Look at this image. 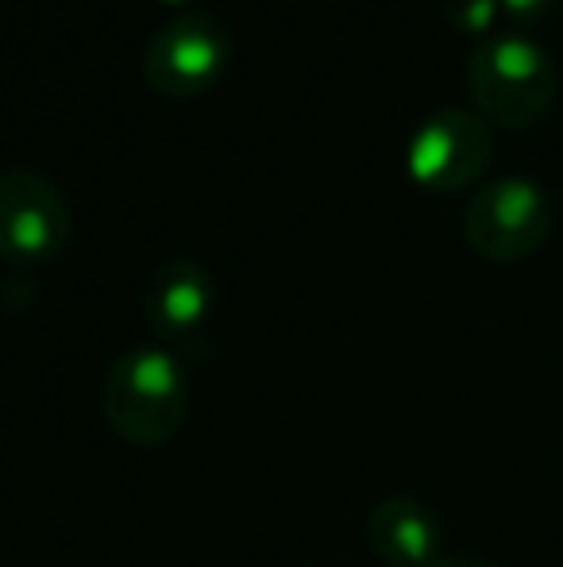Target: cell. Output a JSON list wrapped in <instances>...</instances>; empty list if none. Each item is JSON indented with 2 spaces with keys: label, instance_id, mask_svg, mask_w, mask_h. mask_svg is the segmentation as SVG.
<instances>
[{
  "label": "cell",
  "instance_id": "6da1fadb",
  "mask_svg": "<svg viewBox=\"0 0 563 567\" xmlns=\"http://www.w3.org/2000/svg\"><path fill=\"white\" fill-rule=\"evenodd\" d=\"M186 367L166 348H128L113 359L101 386L108 429L132 449H158L186 425Z\"/></svg>",
  "mask_w": 563,
  "mask_h": 567
},
{
  "label": "cell",
  "instance_id": "7a4b0ae2",
  "mask_svg": "<svg viewBox=\"0 0 563 567\" xmlns=\"http://www.w3.org/2000/svg\"><path fill=\"white\" fill-rule=\"evenodd\" d=\"M467 90L487 120L502 127H533L549 116L560 90L552 54L525 31H498L467 54Z\"/></svg>",
  "mask_w": 563,
  "mask_h": 567
},
{
  "label": "cell",
  "instance_id": "3957f363",
  "mask_svg": "<svg viewBox=\"0 0 563 567\" xmlns=\"http://www.w3.org/2000/svg\"><path fill=\"white\" fill-rule=\"evenodd\" d=\"M552 205L525 174L482 182L463 209V239L490 262H521L549 239Z\"/></svg>",
  "mask_w": 563,
  "mask_h": 567
},
{
  "label": "cell",
  "instance_id": "277c9868",
  "mask_svg": "<svg viewBox=\"0 0 563 567\" xmlns=\"http://www.w3.org/2000/svg\"><path fill=\"white\" fill-rule=\"evenodd\" d=\"M232 59V35L212 12H178L150 31L143 47V78L166 97L205 93Z\"/></svg>",
  "mask_w": 563,
  "mask_h": 567
},
{
  "label": "cell",
  "instance_id": "5b68a950",
  "mask_svg": "<svg viewBox=\"0 0 563 567\" xmlns=\"http://www.w3.org/2000/svg\"><path fill=\"white\" fill-rule=\"evenodd\" d=\"M494 155L490 120L479 109L444 105L414 127L406 143V171L436 194H456L487 174Z\"/></svg>",
  "mask_w": 563,
  "mask_h": 567
},
{
  "label": "cell",
  "instance_id": "8992f818",
  "mask_svg": "<svg viewBox=\"0 0 563 567\" xmlns=\"http://www.w3.org/2000/svg\"><path fill=\"white\" fill-rule=\"evenodd\" d=\"M70 239V202L31 166L0 171V259L39 267Z\"/></svg>",
  "mask_w": 563,
  "mask_h": 567
},
{
  "label": "cell",
  "instance_id": "52a82bcc",
  "mask_svg": "<svg viewBox=\"0 0 563 567\" xmlns=\"http://www.w3.org/2000/svg\"><path fill=\"white\" fill-rule=\"evenodd\" d=\"M212 275L205 262L189 255L163 259L147 278V321L163 348H194L205 337V324L212 317Z\"/></svg>",
  "mask_w": 563,
  "mask_h": 567
},
{
  "label": "cell",
  "instance_id": "ba28073f",
  "mask_svg": "<svg viewBox=\"0 0 563 567\" xmlns=\"http://www.w3.org/2000/svg\"><path fill=\"white\" fill-rule=\"evenodd\" d=\"M440 517L414 494L383 498L367 514V548L386 567H432L440 560Z\"/></svg>",
  "mask_w": 563,
  "mask_h": 567
},
{
  "label": "cell",
  "instance_id": "9c48e42d",
  "mask_svg": "<svg viewBox=\"0 0 563 567\" xmlns=\"http://www.w3.org/2000/svg\"><path fill=\"white\" fill-rule=\"evenodd\" d=\"M498 12H502V0H440L444 20L456 31H471V35L494 28Z\"/></svg>",
  "mask_w": 563,
  "mask_h": 567
},
{
  "label": "cell",
  "instance_id": "30bf717a",
  "mask_svg": "<svg viewBox=\"0 0 563 567\" xmlns=\"http://www.w3.org/2000/svg\"><path fill=\"white\" fill-rule=\"evenodd\" d=\"M560 0H502V8L521 23H533V20H544V16L556 8Z\"/></svg>",
  "mask_w": 563,
  "mask_h": 567
},
{
  "label": "cell",
  "instance_id": "8fae6325",
  "mask_svg": "<svg viewBox=\"0 0 563 567\" xmlns=\"http://www.w3.org/2000/svg\"><path fill=\"white\" fill-rule=\"evenodd\" d=\"M432 567H502V564H490L482 556H440Z\"/></svg>",
  "mask_w": 563,
  "mask_h": 567
},
{
  "label": "cell",
  "instance_id": "7c38bea8",
  "mask_svg": "<svg viewBox=\"0 0 563 567\" xmlns=\"http://www.w3.org/2000/svg\"><path fill=\"white\" fill-rule=\"evenodd\" d=\"M166 4H186V0H166Z\"/></svg>",
  "mask_w": 563,
  "mask_h": 567
}]
</instances>
